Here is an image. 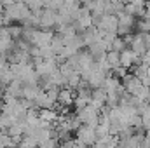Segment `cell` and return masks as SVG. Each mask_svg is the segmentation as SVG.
Listing matches in <instances>:
<instances>
[{
    "mask_svg": "<svg viewBox=\"0 0 150 148\" xmlns=\"http://www.w3.org/2000/svg\"><path fill=\"white\" fill-rule=\"evenodd\" d=\"M75 140H79L86 148L94 147L96 141H98V136H96V129L91 127V125H80L77 131H75Z\"/></svg>",
    "mask_w": 150,
    "mask_h": 148,
    "instance_id": "3957f363",
    "label": "cell"
},
{
    "mask_svg": "<svg viewBox=\"0 0 150 148\" xmlns=\"http://www.w3.org/2000/svg\"><path fill=\"white\" fill-rule=\"evenodd\" d=\"M40 120H44V122H47V124H54L58 118H59V115H58V111L54 110V108H47V110H40Z\"/></svg>",
    "mask_w": 150,
    "mask_h": 148,
    "instance_id": "30bf717a",
    "label": "cell"
},
{
    "mask_svg": "<svg viewBox=\"0 0 150 148\" xmlns=\"http://www.w3.org/2000/svg\"><path fill=\"white\" fill-rule=\"evenodd\" d=\"M77 115H79V118H80V122L84 124V125H91V127H98V124H100V117H101V111L98 110V108H94L91 103L86 106V108H82V110L77 111Z\"/></svg>",
    "mask_w": 150,
    "mask_h": 148,
    "instance_id": "7a4b0ae2",
    "label": "cell"
},
{
    "mask_svg": "<svg viewBox=\"0 0 150 148\" xmlns=\"http://www.w3.org/2000/svg\"><path fill=\"white\" fill-rule=\"evenodd\" d=\"M12 145V138L9 136L7 131H0V147H11Z\"/></svg>",
    "mask_w": 150,
    "mask_h": 148,
    "instance_id": "4fadbf2b",
    "label": "cell"
},
{
    "mask_svg": "<svg viewBox=\"0 0 150 148\" xmlns=\"http://www.w3.org/2000/svg\"><path fill=\"white\" fill-rule=\"evenodd\" d=\"M67 4H74V2H77V0H65Z\"/></svg>",
    "mask_w": 150,
    "mask_h": 148,
    "instance_id": "44dd1931",
    "label": "cell"
},
{
    "mask_svg": "<svg viewBox=\"0 0 150 148\" xmlns=\"http://www.w3.org/2000/svg\"><path fill=\"white\" fill-rule=\"evenodd\" d=\"M58 21V12L52 9H44V12L40 14V28L42 30H49L54 28Z\"/></svg>",
    "mask_w": 150,
    "mask_h": 148,
    "instance_id": "277c9868",
    "label": "cell"
},
{
    "mask_svg": "<svg viewBox=\"0 0 150 148\" xmlns=\"http://www.w3.org/2000/svg\"><path fill=\"white\" fill-rule=\"evenodd\" d=\"M40 2H42V4H44V7H49V5H51V2H52V0H40Z\"/></svg>",
    "mask_w": 150,
    "mask_h": 148,
    "instance_id": "ffe728a7",
    "label": "cell"
},
{
    "mask_svg": "<svg viewBox=\"0 0 150 148\" xmlns=\"http://www.w3.org/2000/svg\"><path fill=\"white\" fill-rule=\"evenodd\" d=\"M112 73L115 75L117 78H124V77L127 75V68H124V66H117V68L113 70Z\"/></svg>",
    "mask_w": 150,
    "mask_h": 148,
    "instance_id": "2e32d148",
    "label": "cell"
},
{
    "mask_svg": "<svg viewBox=\"0 0 150 148\" xmlns=\"http://www.w3.org/2000/svg\"><path fill=\"white\" fill-rule=\"evenodd\" d=\"M38 148H59V145H58V140H56V138H49V140H45L44 143H40Z\"/></svg>",
    "mask_w": 150,
    "mask_h": 148,
    "instance_id": "9a60e30c",
    "label": "cell"
},
{
    "mask_svg": "<svg viewBox=\"0 0 150 148\" xmlns=\"http://www.w3.org/2000/svg\"><path fill=\"white\" fill-rule=\"evenodd\" d=\"M75 96H77V91L74 92V89H70V87H63V89L59 91L58 103H59L61 106L68 108V106H72V105L75 103Z\"/></svg>",
    "mask_w": 150,
    "mask_h": 148,
    "instance_id": "52a82bcc",
    "label": "cell"
},
{
    "mask_svg": "<svg viewBox=\"0 0 150 148\" xmlns=\"http://www.w3.org/2000/svg\"><path fill=\"white\" fill-rule=\"evenodd\" d=\"M52 37H54L52 32H47V30H37V33H35V40H33V45L38 47V49L51 47Z\"/></svg>",
    "mask_w": 150,
    "mask_h": 148,
    "instance_id": "5b68a950",
    "label": "cell"
},
{
    "mask_svg": "<svg viewBox=\"0 0 150 148\" xmlns=\"http://www.w3.org/2000/svg\"><path fill=\"white\" fill-rule=\"evenodd\" d=\"M9 28V35L14 38V40H18V38L23 35V28L21 26H18V25H12V26H7Z\"/></svg>",
    "mask_w": 150,
    "mask_h": 148,
    "instance_id": "5bb4252c",
    "label": "cell"
},
{
    "mask_svg": "<svg viewBox=\"0 0 150 148\" xmlns=\"http://www.w3.org/2000/svg\"><path fill=\"white\" fill-rule=\"evenodd\" d=\"M4 14H5L7 21L11 23V21H25V19L32 14V11H30V7H28L26 4H23V2H14V4H11V5H7V7L4 9Z\"/></svg>",
    "mask_w": 150,
    "mask_h": 148,
    "instance_id": "6da1fadb",
    "label": "cell"
},
{
    "mask_svg": "<svg viewBox=\"0 0 150 148\" xmlns=\"http://www.w3.org/2000/svg\"><path fill=\"white\" fill-rule=\"evenodd\" d=\"M54 101L47 96V92L45 91H42L40 94L37 96V99H35V106L37 108H40V110H47V108H54Z\"/></svg>",
    "mask_w": 150,
    "mask_h": 148,
    "instance_id": "ba28073f",
    "label": "cell"
},
{
    "mask_svg": "<svg viewBox=\"0 0 150 148\" xmlns=\"http://www.w3.org/2000/svg\"><path fill=\"white\" fill-rule=\"evenodd\" d=\"M120 82H122V87L126 89V92H129V94H134V92L143 85V84H142V80H140L134 73H133V75L127 73L122 80H120Z\"/></svg>",
    "mask_w": 150,
    "mask_h": 148,
    "instance_id": "8992f818",
    "label": "cell"
},
{
    "mask_svg": "<svg viewBox=\"0 0 150 148\" xmlns=\"http://www.w3.org/2000/svg\"><path fill=\"white\" fill-rule=\"evenodd\" d=\"M117 18H119V26H126L131 30H133V26H136V18L127 14V12H120Z\"/></svg>",
    "mask_w": 150,
    "mask_h": 148,
    "instance_id": "9c48e42d",
    "label": "cell"
},
{
    "mask_svg": "<svg viewBox=\"0 0 150 148\" xmlns=\"http://www.w3.org/2000/svg\"><path fill=\"white\" fill-rule=\"evenodd\" d=\"M107 63L110 65L112 70H115L117 66H120V52H117V51H108V52H107Z\"/></svg>",
    "mask_w": 150,
    "mask_h": 148,
    "instance_id": "8fae6325",
    "label": "cell"
},
{
    "mask_svg": "<svg viewBox=\"0 0 150 148\" xmlns=\"http://www.w3.org/2000/svg\"><path fill=\"white\" fill-rule=\"evenodd\" d=\"M145 145H147V148H150V131H147V134H145Z\"/></svg>",
    "mask_w": 150,
    "mask_h": 148,
    "instance_id": "d6986e66",
    "label": "cell"
},
{
    "mask_svg": "<svg viewBox=\"0 0 150 148\" xmlns=\"http://www.w3.org/2000/svg\"><path fill=\"white\" fill-rule=\"evenodd\" d=\"M5 68H9V66H7V59H5L4 56H0V72L5 70Z\"/></svg>",
    "mask_w": 150,
    "mask_h": 148,
    "instance_id": "ac0fdd59",
    "label": "cell"
},
{
    "mask_svg": "<svg viewBox=\"0 0 150 148\" xmlns=\"http://www.w3.org/2000/svg\"><path fill=\"white\" fill-rule=\"evenodd\" d=\"M5 23H9V21H7V18H5V14H4V9H0V28H2Z\"/></svg>",
    "mask_w": 150,
    "mask_h": 148,
    "instance_id": "e0dca14e",
    "label": "cell"
},
{
    "mask_svg": "<svg viewBox=\"0 0 150 148\" xmlns=\"http://www.w3.org/2000/svg\"><path fill=\"white\" fill-rule=\"evenodd\" d=\"M124 49H127V45H126V42H124L122 37H117L112 42V45H110V51H117V52H122Z\"/></svg>",
    "mask_w": 150,
    "mask_h": 148,
    "instance_id": "7c38bea8",
    "label": "cell"
}]
</instances>
